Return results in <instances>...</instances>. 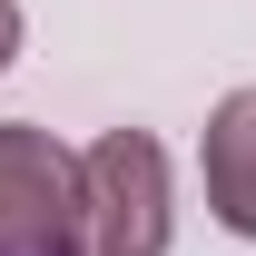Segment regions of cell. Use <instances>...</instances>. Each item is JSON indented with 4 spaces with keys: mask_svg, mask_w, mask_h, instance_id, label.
I'll return each mask as SVG.
<instances>
[{
    "mask_svg": "<svg viewBox=\"0 0 256 256\" xmlns=\"http://www.w3.org/2000/svg\"><path fill=\"white\" fill-rule=\"evenodd\" d=\"M79 236L89 256H168V158L148 128H108L79 158Z\"/></svg>",
    "mask_w": 256,
    "mask_h": 256,
    "instance_id": "obj_1",
    "label": "cell"
},
{
    "mask_svg": "<svg viewBox=\"0 0 256 256\" xmlns=\"http://www.w3.org/2000/svg\"><path fill=\"white\" fill-rule=\"evenodd\" d=\"M0 256H89L79 236V158L50 128H0Z\"/></svg>",
    "mask_w": 256,
    "mask_h": 256,
    "instance_id": "obj_2",
    "label": "cell"
},
{
    "mask_svg": "<svg viewBox=\"0 0 256 256\" xmlns=\"http://www.w3.org/2000/svg\"><path fill=\"white\" fill-rule=\"evenodd\" d=\"M197 168H207V207H217V226H226V236H256V79L217 98Z\"/></svg>",
    "mask_w": 256,
    "mask_h": 256,
    "instance_id": "obj_3",
    "label": "cell"
},
{
    "mask_svg": "<svg viewBox=\"0 0 256 256\" xmlns=\"http://www.w3.org/2000/svg\"><path fill=\"white\" fill-rule=\"evenodd\" d=\"M10 50H20V0H0V69H10Z\"/></svg>",
    "mask_w": 256,
    "mask_h": 256,
    "instance_id": "obj_4",
    "label": "cell"
}]
</instances>
